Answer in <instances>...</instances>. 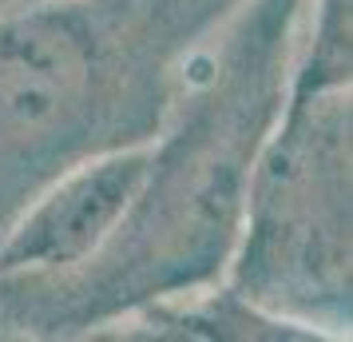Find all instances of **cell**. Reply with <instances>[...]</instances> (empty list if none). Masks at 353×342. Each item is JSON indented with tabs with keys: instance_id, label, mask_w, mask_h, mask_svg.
Listing matches in <instances>:
<instances>
[{
	"instance_id": "obj_4",
	"label": "cell",
	"mask_w": 353,
	"mask_h": 342,
	"mask_svg": "<svg viewBox=\"0 0 353 342\" xmlns=\"http://www.w3.org/2000/svg\"><path fill=\"white\" fill-rule=\"evenodd\" d=\"M353 80V0H305L286 92H334Z\"/></svg>"
},
{
	"instance_id": "obj_1",
	"label": "cell",
	"mask_w": 353,
	"mask_h": 342,
	"mask_svg": "<svg viewBox=\"0 0 353 342\" xmlns=\"http://www.w3.org/2000/svg\"><path fill=\"white\" fill-rule=\"evenodd\" d=\"M242 0L0 8V231L88 155L155 140L183 68Z\"/></svg>"
},
{
	"instance_id": "obj_3",
	"label": "cell",
	"mask_w": 353,
	"mask_h": 342,
	"mask_svg": "<svg viewBox=\"0 0 353 342\" xmlns=\"http://www.w3.org/2000/svg\"><path fill=\"white\" fill-rule=\"evenodd\" d=\"M151 167V140L88 155L40 187L0 231V275L64 278L96 259L131 215Z\"/></svg>"
},
{
	"instance_id": "obj_2",
	"label": "cell",
	"mask_w": 353,
	"mask_h": 342,
	"mask_svg": "<svg viewBox=\"0 0 353 342\" xmlns=\"http://www.w3.org/2000/svg\"><path fill=\"white\" fill-rule=\"evenodd\" d=\"M223 287L302 330L353 326V99L350 88L286 92L258 147Z\"/></svg>"
},
{
	"instance_id": "obj_5",
	"label": "cell",
	"mask_w": 353,
	"mask_h": 342,
	"mask_svg": "<svg viewBox=\"0 0 353 342\" xmlns=\"http://www.w3.org/2000/svg\"><path fill=\"white\" fill-rule=\"evenodd\" d=\"M28 4H32V0H28Z\"/></svg>"
}]
</instances>
